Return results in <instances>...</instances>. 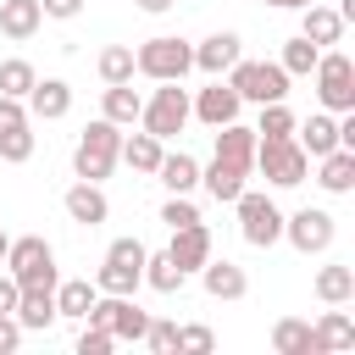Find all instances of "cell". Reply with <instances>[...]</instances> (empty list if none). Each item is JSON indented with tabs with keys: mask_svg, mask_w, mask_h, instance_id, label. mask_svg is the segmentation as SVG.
<instances>
[{
	"mask_svg": "<svg viewBox=\"0 0 355 355\" xmlns=\"http://www.w3.org/2000/svg\"><path fill=\"white\" fill-rule=\"evenodd\" d=\"M116 161H122V128L105 122V116H94V122L78 133V144H72V172H78L83 183H105Z\"/></svg>",
	"mask_w": 355,
	"mask_h": 355,
	"instance_id": "1",
	"label": "cell"
},
{
	"mask_svg": "<svg viewBox=\"0 0 355 355\" xmlns=\"http://www.w3.org/2000/svg\"><path fill=\"white\" fill-rule=\"evenodd\" d=\"M133 67H139V78H150V83H183L189 72H194V44L189 39H178V33H155V39H144L139 50H133Z\"/></svg>",
	"mask_w": 355,
	"mask_h": 355,
	"instance_id": "2",
	"label": "cell"
},
{
	"mask_svg": "<svg viewBox=\"0 0 355 355\" xmlns=\"http://www.w3.org/2000/svg\"><path fill=\"white\" fill-rule=\"evenodd\" d=\"M189 122H194V111H189V89H183L178 78H172V83H155V94L139 105V128H144V133H155L161 144H166V139H178Z\"/></svg>",
	"mask_w": 355,
	"mask_h": 355,
	"instance_id": "3",
	"label": "cell"
},
{
	"mask_svg": "<svg viewBox=\"0 0 355 355\" xmlns=\"http://www.w3.org/2000/svg\"><path fill=\"white\" fill-rule=\"evenodd\" d=\"M222 78H227V83L239 89V100H244V105L288 100V83H294V78H288V72H283L277 61H244V55H239V61H233V67H227Z\"/></svg>",
	"mask_w": 355,
	"mask_h": 355,
	"instance_id": "4",
	"label": "cell"
},
{
	"mask_svg": "<svg viewBox=\"0 0 355 355\" xmlns=\"http://www.w3.org/2000/svg\"><path fill=\"white\" fill-rule=\"evenodd\" d=\"M311 78H316V100H322V111H355V61L344 55V50H322L316 55V67H311Z\"/></svg>",
	"mask_w": 355,
	"mask_h": 355,
	"instance_id": "5",
	"label": "cell"
},
{
	"mask_svg": "<svg viewBox=\"0 0 355 355\" xmlns=\"http://www.w3.org/2000/svg\"><path fill=\"white\" fill-rule=\"evenodd\" d=\"M255 172L272 189H300L311 178V155L294 139H255Z\"/></svg>",
	"mask_w": 355,
	"mask_h": 355,
	"instance_id": "6",
	"label": "cell"
},
{
	"mask_svg": "<svg viewBox=\"0 0 355 355\" xmlns=\"http://www.w3.org/2000/svg\"><path fill=\"white\" fill-rule=\"evenodd\" d=\"M6 272H11L22 288H33V283L55 288V283H61V272H55V250H50V239H39V233H22V239L6 244Z\"/></svg>",
	"mask_w": 355,
	"mask_h": 355,
	"instance_id": "7",
	"label": "cell"
},
{
	"mask_svg": "<svg viewBox=\"0 0 355 355\" xmlns=\"http://www.w3.org/2000/svg\"><path fill=\"white\" fill-rule=\"evenodd\" d=\"M233 211H239V233H244V244L272 250V244L283 239V211H277V200H272V194L244 189V194L233 200Z\"/></svg>",
	"mask_w": 355,
	"mask_h": 355,
	"instance_id": "8",
	"label": "cell"
},
{
	"mask_svg": "<svg viewBox=\"0 0 355 355\" xmlns=\"http://www.w3.org/2000/svg\"><path fill=\"white\" fill-rule=\"evenodd\" d=\"M89 327H105L116 344L122 338H144V327H150V311H139L133 305V294H94V305H89V316H83Z\"/></svg>",
	"mask_w": 355,
	"mask_h": 355,
	"instance_id": "9",
	"label": "cell"
},
{
	"mask_svg": "<svg viewBox=\"0 0 355 355\" xmlns=\"http://www.w3.org/2000/svg\"><path fill=\"white\" fill-rule=\"evenodd\" d=\"M283 239H288L300 255H327L333 239H338V216L322 211V205H300L294 216H283Z\"/></svg>",
	"mask_w": 355,
	"mask_h": 355,
	"instance_id": "10",
	"label": "cell"
},
{
	"mask_svg": "<svg viewBox=\"0 0 355 355\" xmlns=\"http://www.w3.org/2000/svg\"><path fill=\"white\" fill-rule=\"evenodd\" d=\"M189 111H194V122H205V128H222V122H239L244 100H239V89H233L227 78H211L200 94H189Z\"/></svg>",
	"mask_w": 355,
	"mask_h": 355,
	"instance_id": "11",
	"label": "cell"
},
{
	"mask_svg": "<svg viewBox=\"0 0 355 355\" xmlns=\"http://www.w3.org/2000/svg\"><path fill=\"white\" fill-rule=\"evenodd\" d=\"M22 105H28L33 122H61L72 111V83L67 78H33V89L22 94Z\"/></svg>",
	"mask_w": 355,
	"mask_h": 355,
	"instance_id": "12",
	"label": "cell"
},
{
	"mask_svg": "<svg viewBox=\"0 0 355 355\" xmlns=\"http://www.w3.org/2000/svg\"><path fill=\"white\" fill-rule=\"evenodd\" d=\"M61 205H67V216H72L78 227H100V222L111 216V200H105V189H100V183H83V178H78V183L61 194Z\"/></svg>",
	"mask_w": 355,
	"mask_h": 355,
	"instance_id": "13",
	"label": "cell"
},
{
	"mask_svg": "<svg viewBox=\"0 0 355 355\" xmlns=\"http://www.w3.org/2000/svg\"><path fill=\"white\" fill-rule=\"evenodd\" d=\"M17 322H22V333H50L61 316H55V288H44V283H33V288H22L17 294V311H11Z\"/></svg>",
	"mask_w": 355,
	"mask_h": 355,
	"instance_id": "14",
	"label": "cell"
},
{
	"mask_svg": "<svg viewBox=\"0 0 355 355\" xmlns=\"http://www.w3.org/2000/svg\"><path fill=\"white\" fill-rule=\"evenodd\" d=\"M239 55H244V39H239V33H227V28L194 44V67H200L205 78H222V72H227Z\"/></svg>",
	"mask_w": 355,
	"mask_h": 355,
	"instance_id": "15",
	"label": "cell"
},
{
	"mask_svg": "<svg viewBox=\"0 0 355 355\" xmlns=\"http://www.w3.org/2000/svg\"><path fill=\"white\" fill-rule=\"evenodd\" d=\"M166 255H172L183 272H200V266L211 261V227H205V222L172 227V244H166Z\"/></svg>",
	"mask_w": 355,
	"mask_h": 355,
	"instance_id": "16",
	"label": "cell"
},
{
	"mask_svg": "<svg viewBox=\"0 0 355 355\" xmlns=\"http://www.w3.org/2000/svg\"><path fill=\"white\" fill-rule=\"evenodd\" d=\"M294 144L316 161V155H327V150H338V116L333 111H311L305 122H294Z\"/></svg>",
	"mask_w": 355,
	"mask_h": 355,
	"instance_id": "17",
	"label": "cell"
},
{
	"mask_svg": "<svg viewBox=\"0 0 355 355\" xmlns=\"http://www.w3.org/2000/svg\"><path fill=\"white\" fill-rule=\"evenodd\" d=\"M250 172L244 166H233V161H222V155H211V166H200V189L211 194V200H222V205H233L250 183H244Z\"/></svg>",
	"mask_w": 355,
	"mask_h": 355,
	"instance_id": "18",
	"label": "cell"
},
{
	"mask_svg": "<svg viewBox=\"0 0 355 355\" xmlns=\"http://www.w3.org/2000/svg\"><path fill=\"white\" fill-rule=\"evenodd\" d=\"M344 28H349V22H344L333 6H316V0H311V6H300V33H305L316 50L338 44V39H344Z\"/></svg>",
	"mask_w": 355,
	"mask_h": 355,
	"instance_id": "19",
	"label": "cell"
},
{
	"mask_svg": "<svg viewBox=\"0 0 355 355\" xmlns=\"http://www.w3.org/2000/svg\"><path fill=\"white\" fill-rule=\"evenodd\" d=\"M155 183H161L166 194H194V189H200V161H194L189 150H166L161 166H155Z\"/></svg>",
	"mask_w": 355,
	"mask_h": 355,
	"instance_id": "20",
	"label": "cell"
},
{
	"mask_svg": "<svg viewBox=\"0 0 355 355\" xmlns=\"http://www.w3.org/2000/svg\"><path fill=\"white\" fill-rule=\"evenodd\" d=\"M200 283H205V294L211 300H244L250 294V277H244V266H233V261H205L200 266Z\"/></svg>",
	"mask_w": 355,
	"mask_h": 355,
	"instance_id": "21",
	"label": "cell"
},
{
	"mask_svg": "<svg viewBox=\"0 0 355 355\" xmlns=\"http://www.w3.org/2000/svg\"><path fill=\"white\" fill-rule=\"evenodd\" d=\"M211 133H216V155H222V161L255 172V128H244V122H222V128H211Z\"/></svg>",
	"mask_w": 355,
	"mask_h": 355,
	"instance_id": "22",
	"label": "cell"
},
{
	"mask_svg": "<svg viewBox=\"0 0 355 355\" xmlns=\"http://www.w3.org/2000/svg\"><path fill=\"white\" fill-rule=\"evenodd\" d=\"M316 183H322V194H349L355 189V150H327V155H316Z\"/></svg>",
	"mask_w": 355,
	"mask_h": 355,
	"instance_id": "23",
	"label": "cell"
},
{
	"mask_svg": "<svg viewBox=\"0 0 355 355\" xmlns=\"http://www.w3.org/2000/svg\"><path fill=\"white\" fill-rule=\"evenodd\" d=\"M39 22H44L39 0H0V33H6L11 44L33 39V33H39Z\"/></svg>",
	"mask_w": 355,
	"mask_h": 355,
	"instance_id": "24",
	"label": "cell"
},
{
	"mask_svg": "<svg viewBox=\"0 0 355 355\" xmlns=\"http://www.w3.org/2000/svg\"><path fill=\"white\" fill-rule=\"evenodd\" d=\"M139 105H144V94L133 83H105V94H100V116L116 122V128H133L139 122Z\"/></svg>",
	"mask_w": 355,
	"mask_h": 355,
	"instance_id": "25",
	"label": "cell"
},
{
	"mask_svg": "<svg viewBox=\"0 0 355 355\" xmlns=\"http://www.w3.org/2000/svg\"><path fill=\"white\" fill-rule=\"evenodd\" d=\"M94 283L89 277H67V283H55V316L61 322H83L89 316V305H94Z\"/></svg>",
	"mask_w": 355,
	"mask_h": 355,
	"instance_id": "26",
	"label": "cell"
},
{
	"mask_svg": "<svg viewBox=\"0 0 355 355\" xmlns=\"http://www.w3.org/2000/svg\"><path fill=\"white\" fill-rule=\"evenodd\" d=\"M161 155H166V144H161L155 133H144V128L122 139V161H128L133 172H144V178H155V166H161Z\"/></svg>",
	"mask_w": 355,
	"mask_h": 355,
	"instance_id": "27",
	"label": "cell"
},
{
	"mask_svg": "<svg viewBox=\"0 0 355 355\" xmlns=\"http://www.w3.org/2000/svg\"><path fill=\"white\" fill-rule=\"evenodd\" d=\"M316 300H322V305H349V300H355V266H344V261L322 266V272H316Z\"/></svg>",
	"mask_w": 355,
	"mask_h": 355,
	"instance_id": "28",
	"label": "cell"
},
{
	"mask_svg": "<svg viewBox=\"0 0 355 355\" xmlns=\"http://www.w3.org/2000/svg\"><path fill=\"white\" fill-rule=\"evenodd\" d=\"M272 349H277V355H322L311 322H300V316H283V322L272 327Z\"/></svg>",
	"mask_w": 355,
	"mask_h": 355,
	"instance_id": "29",
	"label": "cell"
},
{
	"mask_svg": "<svg viewBox=\"0 0 355 355\" xmlns=\"http://www.w3.org/2000/svg\"><path fill=\"white\" fill-rule=\"evenodd\" d=\"M311 333H316V349H355V322H349V311H322V322H316Z\"/></svg>",
	"mask_w": 355,
	"mask_h": 355,
	"instance_id": "30",
	"label": "cell"
},
{
	"mask_svg": "<svg viewBox=\"0 0 355 355\" xmlns=\"http://www.w3.org/2000/svg\"><path fill=\"white\" fill-rule=\"evenodd\" d=\"M139 283H144V266L100 261V272H94V288H100V294H139Z\"/></svg>",
	"mask_w": 355,
	"mask_h": 355,
	"instance_id": "31",
	"label": "cell"
},
{
	"mask_svg": "<svg viewBox=\"0 0 355 355\" xmlns=\"http://www.w3.org/2000/svg\"><path fill=\"white\" fill-rule=\"evenodd\" d=\"M144 283H150L155 294H178V288L189 283V272H183V266L161 250V255H144Z\"/></svg>",
	"mask_w": 355,
	"mask_h": 355,
	"instance_id": "32",
	"label": "cell"
},
{
	"mask_svg": "<svg viewBox=\"0 0 355 355\" xmlns=\"http://www.w3.org/2000/svg\"><path fill=\"white\" fill-rule=\"evenodd\" d=\"M294 111H288V100H266L261 105V116H255V139H294Z\"/></svg>",
	"mask_w": 355,
	"mask_h": 355,
	"instance_id": "33",
	"label": "cell"
},
{
	"mask_svg": "<svg viewBox=\"0 0 355 355\" xmlns=\"http://www.w3.org/2000/svg\"><path fill=\"white\" fill-rule=\"evenodd\" d=\"M316 55H322V50H316V44H311L305 33H294V39L283 44V55H277V67H283L288 78H311V67H316Z\"/></svg>",
	"mask_w": 355,
	"mask_h": 355,
	"instance_id": "34",
	"label": "cell"
},
{
	"mask_svg": "<svg viewBox=\"0 0 355 355\" xmlns=\"http://www.w3.org/2000/svg\"><path fill=\"white\" fill-rule=\"evenodd\" d=\"M94 67H100L105 83H133V72H139V67H133V44H105Z\"/></svg>",
	"mask_w": 355,
	"mask_h": 355,
	"instance_id": "35",
	"label": "cell"
},
{
	"mask_svg": "<svg viewBox=\"0 0 355 355\" xmlns=\"http://www.w3.org/2000/svg\"><path fill=\"white\" fill-rule=\"evenodd\" d=\"M33 78H39V72H33V61H22V55L0 61V94H17V100H22V94L33 89Z\"/></svg>",
	"mask_w": 355,
	"mask_h": 355,
	"instance_id": "36",
	"label": "cell"
},
{
	"mask_svg": "<svg viewBox=\"0 0 355 355\" xmlns=\"http://www.w3.org/2000/svg\"><path fill=\"white\" fill-rule=\"evenodd\" d=\"M0 161H11V166L33 161V122H28V128H11V133H0Z\"/></svg>",
	"mask_w": 355,
	"mask_h": 355,
	"instance_id": "37",
	"label": "cell"
},
{
	"mask_svg": "<svg viewBox=\"0 0 355 355\" xmlns=\"http://www.w3.org/2000/svg\"><path fill=\"white\" fill-rule=\"evenodd\" d=\"M139 344H150L155 355H172L178 349V322H166V316H150V327H144V338Z\"/></svg>",
	"mask_w": 355,
	"mask_h": 355,
	"instance_id": "38",
	"label": "cell"
},
{
	"mask_svg": "<svg viewBox=\"0 0 355 355\" xmlns=\"http://www.w3.org/2000/svg\"><path fill=\"white\" fill-rule=\"evenodd\" d=\"M161 222H166V233H172V227H189V222H200V211H194V200H189V194H166V205H161Z\"/></svg>",
	"mask_w": 355,
	"mask_h": 355,
	"instance_id": "39",
	"label": "cell"
},
{
	"mask_svg": "<svg viewBox=\"0 0 355 355\" xmlns=\"http://www.w3.org/2000/svg\"><path fill=\"white\" fill-rule=\"evenodd\" d=\"M178 349L205 355V349H216V333H211V327H200V322H183V327H178Z\"/></svg>",
	"mask_w": 355,
	"mask_h": 355,
	"instance_id": "40",
	"label": "cell"
},
{
	"mask_svg": "<svg viewBox=\"0 0 355 355\" xmlns=\"http://www.w3.org/2000/svg\"><path fill=\"white\" fill-rule=\"evenodd\" d=\"M33 116H28V105L17 100V94H0V133H11V128H28Z\"/></svg>",
	"mask_w": 355,
	"mask_h": 355,
	"instance_id": "41",
	"label": "cell"
},
{
	"mask_svg": "<svg viewBox=\"0 0 355 355\" xmlns=\"http://www.w3.org/2000/svg\"><path fill=\"white\" fill-rule=\"evenodd\" d=\"M144 255H150V250H144L139 239H116V244L105 250V261H122V266H144Z\"/></svg>",
	"mask_w": 355,
	"mask_h": 355,
	"instance_id": "42",
	"label": "cell"
},
{
	"mask_svg": "<svg viewBox=\"0 0 355 355\" xmlns=\"http://www.w3.org/2000/svg\"><path fill=\"white\" fill-rule=\"evenodd\" d=\"M111 344H116V338H111L105 327H89V322H83V333H78V355H105Z\"/></svg>",
	"mask_w": 355,
	"mask_h": 355,
	"instance_id": "43",
	"label": "cell"
},
{
	"mask_svg": "<svg viewBox=\"0 0 355 355\" xmlns=\"http://www.w3.org/2000/svg\"><path fill=\"white\" fill-rule=\"evenodd\" d=\"M39 11H44V17H55V22H72V17L83 11V0H39Z\"/></svg>",
	"mask_w": 355,
	"mask_h": 355,
	"instance_id": "44",
	"label": "cell"
},
{
	"mask_svg": "<svg viewBox=\"0 0 355 355\" xmlns=\"http://www.w3.org/2000/svg\"><path fill=\"white\" fill-rule=\"evenodd\" d=\"M17 294H22V283H17L11 272H0V316H11V311H17Z\"/></svg>",
	"mask_w": 355,
	"mask_h": 355,
	"instance_id": "45",
	"label": "cell"
},
{
	"mask_svg": "<svg viewBox=\"0 0 355 355\" xmlns=\"http://www.w3.org/2000/svg\"><path fill=\"white\" fill-rule=\"evenodd\" d=\"M17 344H22V322L17 316H0V355H11Z\"/></svg>",
	"mask_w": 355,
	"mask_h": 355,
	"instance_id": "46",
	"label": "cell"
},
{
	"mask_svg": "<svg viewBox=\"0 0 355 355\" xmlns=\"http://www.w3.org/2000/svg\"><path fill=\"white\" fill-rule=\"evenodd\" d=\"M133 6H139V11H150V17H161V11H172L178 0H133Z\"/></svg>",
	"mask_w": 355,
	"mask_h": 355,
	"instance_id": "47",
	"label": "cell"
},
{
	"mask_svg": "<svg viewBox=\"0 0 355 355\" xmlns=\"http://www.w3.org/2000/svg\"><path fill=\"white\" fill-rule=\"evenodd\" d=\"M6 244H11V233H6V227H0V261H6Z\"/></svg>",
	"mask_w": 355,
	"mask_h": 355,
	"instance_id": "48",
	"label": "cell"
},
{
	"mask_svg": "<svg viewBox=\"0 0 355 355\" xmlns=\"http://www.w3.org/2000/svg\"><path fill=\"white\" fill-rule=\"evenodd\" d=\"M288 6H294V11H300V6H311V0H288Z\"/></svg>",
	"mask_w": 355,
	"mask_h": 355,
	"instance_id": "49",
	"label": "cell"
},
{
	"mask_svg": "<svg viewBox=\"0 0 355 355\" xmlns=\"http://www.w3.org/2000/svg\"><path fill=\"white\" fill-rule=\"evenodd\" d=\"M266 6H288V0H266Z\"/></svg>",
	"mask_w": 355,
	"mask_h": 355,
	"instance_id": "50",
	"label": "cell"
}]
</instances>
